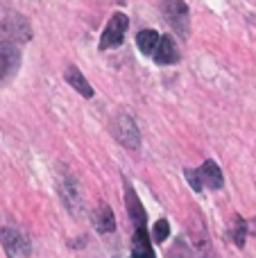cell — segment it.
<instances>
[{
  "mask_svg": "<svg viewBox=\"0 0 256 258\" xmlns=\"http://www.w3.org/2000/svg\"><path fill=\"white\" fill-rule=\"evenodd\" d=\"M125 206H127V213H130L132 222H134L136 229H145V222H148V215H145V209L141 204L139 195L134 192V188L130 183H125Z\"/></svg>",
  "mask_w": 256,
  "mask_h": 258,
  "instance_id": "obj_6",
  "label": "cell"
},
{
  "mask_svg": "<svg viewBox=\"0 0 256 258\" xmlns=\"http://www.w3.org/2000/svg\"><path fill=\"white\" fill-rule=\"evenodd\" d=\"M163 16L170 23V27L177 34L186 36L188 34V7H186L181 0H168L163 5Z\"/></svg>",
  "mask_w": 256,
  "mask_h": 258,
  "instance_id": "obj_4",
  "label": "cell"
},
{
  "mask_svg": "<svg viewBox=\"0 0 256 258\" xmlns=\"http://www.w3.org/2000/svg\"><path fill=\"white\" fill-rule=\"evenodd\" d=\"M21 66V50L12 41H0V80H7Z\"/></svg>",
  "mask_w": 256,
  "mask_h": 258,
  "instance_id": "obj_5",
  "label": "cell"
},
{
  "mask_svg": "<svg viewBox=\"0 0 256 258\" xmlns=\"http://www.w3.org/2000/svg\"><path fill=\"white\" fill-rule=\"evenodd\" d=\"M200 172H202L204 186H209L211 190H220V188H222L225 179H222V172H220V168H218L216 161L207 159V161H204V165L200 168Z\"/></svg>",
  "mask_w": 256,
  "mask_h": 258,
  "instance_id": "obj_10",
  "label": "cell"
},
{
  "mask_svg": "<svg viewBox=\"0 0 256 258\" xmlns=\"http://www.w3.org/2000/svg\"><path fill=\"white\" fill-rule=\"evenodd\" d=\"M245 236H247V222L240 215H236L234 227H231V240L236 242V247H245Z\"/></svg>",
  "mask_w": 256,
  "mask_h": 258,
  "instance_id": "obj_13",
  "label": "cell"
},
{
  "mask_svg": "<svg viewBox=\"0 0 256 258\" xmlns=\"http://www.w3.org/2000/svg\"><path fill=\"white\" fill-rule=\"evenodd\" d=\"M93 224L98 233H111L116 229V215H113V211L107 204H100L93 211Z\"/></svg>",
  "mask_w": 256,
  "mask_h": 258,
  "instance_id": "obj_8",
  "label": "cell"
},
{
  "mask_svg": "<svg viewBox=\"0 0 256 258\" xmlns=\"http://www.w3.org/2000/svg\"><path fill=\"white\" fill-rule=\"evenodd\" d=\"M127 27H130V21H127V14L116 12L111 18H109L107 27H104L102 36H100V50H109V48H118L122 45L127 34Z\"/></svg>",
  "mask_w": 256,
  "mask_h": 258,
  "instance_id": "obj_2",
  "label": "cell"
},
{
  "mask_svg": "<svg viewBox=\"0 0 256 258\" xmlns=\"http://www.w3.org/2000/svg\"><path fill=\"white\" fill-rule=\"evenodd\" d=\"M159 32L154 30H141L139 34H136V45H139V50L143 54H154V50H157L159 45Z\"/></svg>",
  "mask_w": 256,
  "mask_h": 258,
  "instance_id": "obj_12",
  "label": "cell"
},
{
  "mask_svg": "<svg viewBox=\"0 0 256 258\" xmlns=\"http://www.w3.org/2000/svg\"><path fill=\"white\" fill-rule=\"evenodd\" d=\"M111 134L116 136V141L120 143L127 150H139L141 145V136H139V127H136L134 118L130 113H118L111 120Z\"/></svg>",
  "mask_w": 256,
  "mask_h": 258,
  "instance_id": "obj_1",
  "label": "cell"
},
{
  "mask_svg": "<svg viewBox=\"0 0 256 258\" xmlns=\"http://www.w3.org/2000/svg\"><path fill=\"white\" fill-rule=\"evenodd\" d=\"M152 57H154V61H157L159 66H170V63L179 61V50H177L172 36L163 34L161 39H159V45H157V50H154Z\"/></svg>",
  "mask_w": 256,
  "mask_h": 258,
  "instance_id": "obj_7",
  "label": "cell"
},
{
  "mask_svg": "<svg viewBox=\"0 0 256 258\" xmlns=\"http://www.w3.org/2000/svg\"><path fill=\"white\" fill-rule=\"evenodd\" d=\"M168 236H170V224H168L166 220H159V222L154 224V240L163 242V240H168Z\"/></svg>",
  "mask_w": 256,
  "mask_h": 258,
  "instance_id": "obj_15",
  "label": "cell"
},
{
  "mask_svg": "<svg viewBox=\"0 0 256 258\" xmlns=\"http://www.w3.org/2000/svg\"><path fill=\"white\" fill-rule=\"evenodd\" d=\"M66 82L82 95V98H93V89H91V84L86 82V77L82 75L77 66H68L66 68Z\"/></svg>",
  "mask_w": 256,
  "mask_h": 258,
  "instance_id": "obj_11",
  "label": "cell"
},
{
  "mask_svg": "<svg viewBox=\"0 0 256 258\" xmlns=\"http://www.w3.org/2000/svg\"><path fill=\"white\" fill-rule=\"evenodd\" d=\"M0 245H3L7 258H27L30 256V242H27V238L12 227L0 229Z\"/></svg>",
  "mask_w": 256,
  "mask_h": 258,
  "instance_id": "obj_3",
  "label": "cell"
},
{
  "mask_svg": "<svg viewBox=\"0 0 256 258\" xmlns=\"http://www.w3.org/2000/svg\"><path fill=\"white\" fill-rule=\"evenodd\" d=\"M132 258H154V249L145 229H136L132 236Z\"/></svg>",
  "mask_w": 256,
  "mask_h": 258,
  "instance_id": "obj_9",
  "label": "cell"
},
{
  "mask_svg": "<svg viewBox=\"0 0 256 258\" xmlns=\"http://www.w3.org/2000/svg\"><path fill=\"white\" fill-rule=\"evenodd\" d=\"M184 174H186V179H188V183L193 186V190H202L204 188V179H202V172L200 170H190V168H186L184 170Z\"/></svg>",
  "mask_w": 256,
  "mask_h": 258,
  "instance_id": "obj_14",
  "label": "cell"
}]
</instances>
